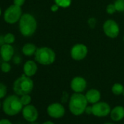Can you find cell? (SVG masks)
Returning <instances> with one entry per match:
<instances>
[{"label":"cell","instance_id":"obj_13","mask_svg":"<svg viewBox=\"0 0 124 124\" xmlns=\"http://www.w3.org/2000/svg\"><path fill=\"white\" fill-rule=\"evenodd\" d=\"M15 50L12 45L10 44H3L0 47V55L3 61L9 62L11 61L14 56Z\"/></svg>","mask_w":124,"mask_h":124},{"label":"cell","instance_id":"obj_26","mask_svg":"<svg viewBox=\"0 0 124 124\" xmlns=\"http://www.w3.org/2000/svg\"><path fill=\"white\" fill-rule=\"evenodd\" d=\"M70 97L68 93H63V96H62V98H61V103L62 104H64L66 102H69V100H70Z\"/></svg>","mask_w":124,"mask_h":124},{"label":"cell","instance_id":"obj_31","mask_svg":"<svg viewBox=\"0 0 124 124\" xmlns=\"http://www.w3.org/2000/svg\"><path fill=\"white\" fill-rule=\"evenodd\" d=\"M85 113H86L87 115H92V106L88 105L85 110Z\"/></svg>","mask_w":124,"mask_h":124},{"label":"cell","instance_id":"obj_2","mask_svg":"<svg viewBox=\"0 0 124 124\" xmlns=\"http://www.w3.org/2000/svg\"><path fill=\"white\" fill-rule=\"evenodd\" d=\"M2 110L8 116H15L22 112L23 105L19 96L13 94L7 96L2 102Z\"/></svg>","mask_w":124,"mask_h":124},{"label":"cell","instance_id":"obj_6","mask_svg":"<svg viewBox=\"0 0 124 124\" xmlns=\"http://www.w3.org/2000/svg\"><path fill=\"white\" fill-rule=\"evenodd\" d=\"M22 15L21 7L13 4L5 10L4 13V20L7 23L15 24L19 21Z\"/></svg>","mask_w":124,"mask_h":124},{"label":"cell","instance_id":"obj_18","mask_svg":"<svg viewBox=\"0 0 124 124\" xmlns=\"http://www.w3.org/2000/svg\"><path fill=\"white\" fill-rule=\"evenodd\" d=\"M111 91H112V93L115 96L123 95V93L124 91V86L123 84L120 83H115L112 85Z\"/></svg>","mask_w":124,"mask_h":124},{"label":"cell","instance_id":"obj_19","mask_svg":"<svg viewBox=\"0 0 124 124\" xmlns=\"http://www.w3.org/2000/svg\"><path fill=\"white\" fill-rule=\"evenodd\" d=\"M72 0H54L55 4H56L60 8H68L71 6Z\"/></svg>","mask_w":124,"mask_h":124},{"label":"cell","instance_id":"obj_21","mask_svg":"<svg viewBox=\"0 0 124 124\" xmlns=\"http://www.w3.org/2000/svg\"><path fill=\"white\" fill-rule=\"evenodd\" d=\"M116 11L118 13L124 12V0H115L114 2Z\"/></svg>","mask_w":124,"mask_h":124},{"label":"cell","instance_id":"obj_8","mask_svg":"<svg viewBox=\"0 0 124 124\" xmlns=\"http://www.w3.org/2000/svg\"><path fill=\"white\" fill-rule=\"evenodd\" d=\"M88 53V47L83 43L75 44L70 50L71 58L76 61H80L84 60Z\"/></svg>","mask_w":124,"mask_h":124},{"label":"cell","instance_id":"obj_38","mask_svg":"<svg viewBox=\"0 0 124 124\" xmlns=\"http://www.w3.org/2000/svg\"><path fill=\"white\" fill-rule=\"evenodd\" d=\"M123 96H124V91H123Z\"/></svg>","mask_w":124,"mask_h":124},{"label":"cell","instance_id":"obj_14","mask_svg":"<svg viewBox=\"0 0 124 124\" xmlns=\"http://www.w3.org/2000/svg\"><path fill=\"white\" fill-rule=\"evenodd\" d=\"M38 70V66L36 61L33 60H28L25 62V64L23 67V74L28 77H33L36 75Z\"/></svg>","mask_w":124,"mask_h":124},{"label":"cell","instance_id":"obj_3","mask_svg":"<svg viewBox=\"0 0 124 124\" xmlns=\"http://www.w3.org/2000/svg\"><path fill=\"white\" fill-rule=\"evenodd\" d=\"M18 27L21 34L23 37H30L37 31V21L33 15L24 13L18 21Z\"/></svg>","mask_w":124,"mask_h":124},{"label":"cell","instance_id":"obj_17","mask_svg":"<svg viewBox=\"0 0 124 124\" xmlns=\"http://www.w3.org/2000/svg\"><path fill=\"white\" fill-rule=\"evenodd\" d=\"M37 50V47L33 43H26L22 47V53L24 55L30 57L34 55L36 51Z\"/></svg>","mask_w":124,"mask_h":124},{"label":"cell","instance_id":"obj_30","mask_svg":"<svg viewBox=\"0 0 124 124\" xmlns=\"http://www.w3.org/2000/svg\"><path fill=\"white\" fill-rule=\"evenodd\" d=\"M0 124H13V123L8 119L2 118V119L0 120Z\"/></svg>","mask_w":124,"mask_h":124},{"label":"cell","instance_id":"obj_7","mask_svg":"<svg viewBox=\"0 0 124 124\" xmlns=\"http://www.w3.org/2000/svg\"><path fill=\"white\" fill-rule=\"evenodd\" d=\"M102 29L104 35L110 39L117 38L120 31L119 24L112 19L106 20L103 23Z\"/></svg>","mask_w":124,"mask_h":124},{"label":"cell","instance_id":"obj_15","mask_svg":"<svg viewBox=\"0 0 124 124\" xmlns=\"http://www.w3.org/2000/svg\"><path fill=\"white\" fill-rule=\"evenodd\" d=\"M85 96L88 104H93L95 103L99 102L101 100V92L96 88L89 89L88 91H86Z\"/></svg>","mask_w":124,"mask_h":124},{"label":"cell","instance_id":"obj_22","mask_svg":"<svg viewBox=\"0 0 124 124\" xmlns=\"http://www.w3.org/2000/svg\"><path fill=\"white\" fill-rule=\"evenodd\" d=\"M21 101L24 106H26V105H29L31 104V97L30 96V94H24V95H22L21 96Z\"/></svg>","mask_w":124,"mask_h":124},{"label":"cell","instance_id":"obj_27","mask_svg":"<svg viewBox=\"0 0 124 124\" xmlns=\"http://www.w3.org/2000/svg\"><path fill=\"white\" fill-rule=\"evenodd\" d=\"M26 0H13V4L19 7H22L25 4Z\"/></svg>","mask_w":124,"mask_h":124},{"label":"cell","instance_id":"obj_33","mask_svg":"<svg viewBox=\"0 0 124 124\" xmlns=\"http://www.w3.org/2000/svg\"><path fill=\"white\" fill-rule=\"evenodd\" d=\"M30 124H39L38 123H37L36 121L35 122H32V123H30Z\"/></svg>","mask_w":124,"mask_h":124},{"label":"cell","instance_id":"obj_25","mask_svg":"<svg viewBox=\"0 0 124 124\" xmlns=\"http://www.w3.org/2000/svg\"><path fill=\"white\" fill-rule=\"evenodd\" d=\"M106 12L109 15H113L117 12L115 7L114 5V3H111V4L107 5V6L106 7Z\"/></svg>","mask_w":124,"mask_h":124},{"label":"cell","instance_id":"obj_20","mask_svg":"<svg viewBox=\"0 0 124 124\" xmlns=\"http://www.w3.org/2000/svg\"><path fill=\"white\" fill-rule=\"evenodd\" d=\"M4 42L5 44H10L12 45L16 41V37L13 33H7L4 37Z\"/></svg>","mask_w":124,"mask_h":124},{"label":"cell","instance_id":"obj_28","mask_svg":"<svg viewBox=\"0 0 124 124\" xmlns=\"http://www.w3.org/2000/svg\"><path fill=\"white\" fill-rule=\"evenodd\" d=\"M13 63L16 64H19L21 63V58L18 56V55H16V56H13Z\"/></svg>","mask_w":124,"mask_h":124},{"label":"cell","instance_id":"obj_9","mask_svg":"<svg viewBox=\"0 0 124 124\" xmlns=\"http://www.w3.org/2000/svg\"><path fill=\"white\" fill-rule=\"evenodd\" d=\"M92 106V115L97 117H104L109 115L111 112L110 105L105 101H99L97 103H95Z\"/></svg>","mask_w":124,"mask_h":124},{"label":"cell","instance_id":"obj_32","mask_svg":"<svg viewBox=\"0 0 124 124\" xmlns=\"http://www.w3.org/2000/svg\"><path fill=\"white\" fill-rule=\"evenodd\" d=\"M42 124H55L53 121H50V120H47V121H45V122H44L43 123H42Z\"/></svg>","mask_w":124,"mask_h":124},{"label":"cell","instance_id":"obj_4","mask_svg":"<svg viewBox=\"0 0 124 124\" xmlns=\"http://www.w3.org/2000/svg\"><path fill=\"white\" fill-rule=\"evenodd\" d=\"M13 89L15 94L19 96L24 94H30L34 89V81L30 77L23 74L14 81Z\"/></svg>","mask_w":124,"mask_h":124},{"label":"cell","instance_id":"obj_36","mask_svg":"<svg viewBox=\"0 0 124 124\" xmlns=\"http://www.w3.org/2000/svg\"><path fill=\"white\" fill-rule=\"evenodd\" d=\"M2 104L1 103V101H0V109H1V107H2Z\"/></svg>","mask_w":124,"mask_h":124},{"label":"cell","instance_id":"obj_23","mask_svg":"<svg viewBox=\"0 0 124 124\" xmlns=\"http://www.w3.org/2000/svg\"><path fill=\"white\" fill-rule=\"evenodd\" d=\"M8 93V87L3 83H0V99H4Z\"/></svg>","mask_w":124,"mask_h":124},{"label":"cell","instance_id":"obj_1","mask_svg":"<svg viewBox=\"0 0 124 124\" xmlns=\"http://www.w3.org/2000/svg\"><path fill=\"white\" fill-rule=\"evenodd\" d=\"M88 104L85 94L83 93H72L68 102L70 112L75 116H80L85 113V110Z\"/></svg>","mask_w":124,"mask_h":124},{"label":"cell","instance_id":"obj_5","mask_svg":"<svg viewBox=\"0 0 124 124\" xmlns=\"http://www.w3.org/2000/svg\"><path fill=\"white\" fill-rule=\"evenodd\" d=\"M34 56L37 63L43 66H49L53 64L56 58L55 51L52 48L47 46L37 47Z\"/></svg>","mask_w":124,"mask_h":124},{"label":"cell","instance_id":"obj_34","mask_svg":"<svg viewBox=\"0 0 124 124\" xmlns=\"http://www.w3.org/2000/svg\"><path fill=\"white\" fill-rule=\"evenodd\" d=\"M1 15H2V9L0 8V16H1Z\"/></svg>","mask_w":124,"mask_h":124},{"label":"cell","instance_id":"obj_10","mask_svg":"<svg viewBox=\"0 0 124 124\" xmlns=\"http://www.w3.org/2000/svg\"><path fill=\"white\" fill-rule=\"evenodd\" d=\"M47 113L52 118L59 119L64 116L66 113V109L62 103L53 102L47 106Z\"/></svg>","mask_w":124,"mask_h":124},{"label":"cell","instance_id":"obj_11","mask_svg":"<svg viewBox=\"0 0 124 124\" xmlns=\"http://www.w3.org/2000/svg\"><path fill=\"white\" fill-rule=\"evenodd\" d=\"M23 117L29 123L35 122L39 117V112L35 106L32 104H29L24 106L22 109Z\"/></svg>","mask_w":124,"mask_h":124},{"label":"cell","instance_id":"obj_37","mask_svg":"<svg viewBox=\"0 0 124 124\" xmlns=\"http://www.w3.org/2000/svg\"><path fill=\"white\" fill-rule=\"evenodd\" d=\"M123 42H124V35H123Z\"/></svg>","mask_w":124,"mask_h":124},{"label":"cell","instance_id":"obj_12","mask_svg":"<svg viewBox=\"0 0 124 124\" xmlns=\"http://www.w3.org/2000/svg\"><path fill=\"white\" fill-rule=\"evenodd\" d=\"M70 88L74 93H83L87 88V81L82 76L74 77L70 82Z\"/></svg>","mask_w":124,"mask_h":124},{"label":"cell","instance_id":"obj_16","mask_svg":"<svg viewBox=\"0 0 124 124\" xmlns=\"http://www.w3.org/2000/svg\"><path fill=\"white\" fill-rule=\"evenodd\" d=\"M110 118L114 122H120L124 118V107L117 105L114 107L109 113Z\"/></svg>","mask_w":124,"mask_h":124},{"label":"cell","instance_id":"obj_24","mask_svg":"<svg viewBox=\"0 0 124 124\" xmlns=\"http://www.w3.org/2000/svg\"><path fill=\"white\" fill-rule=\"evenodd\" d=\"M1 70L4 73H8L11 70V65L9 64V62L3 61V63L1 64Z\"/></svg>","mask_w":124,"mask_h":124},{"label":"cell","instance_id":"obj_35","mask_svg":"<svg viewBox=\"0 0 124 124\" xmlns=\"http://www.w3.org/2000/svg\"><path fill=\"white\" fill-rule=\"evenodd\" d=\"M104 124H114V123H105Z\"/></svg>","mask_w":124,"mask_h":124},{"label":"cell","instance_id":"obj_29","mask_svg":"<svg viewBox=\"0 0 124 124\" xmlns=\"http://www.w3.org/2000/svg\"><path fill=\"white\" fill-rule=\"evenodd\" d=\"M59 7L56 5V4H53V5H51V7H50V10L52 11V12H53V13H55V12H57L58 10H59Z\"/></svg>","mask_w":124,"mask_h":124}]
</instances>
